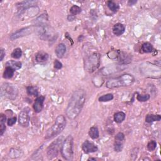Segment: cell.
Masks as SVG:
<instances>
[{
  "instance_id": "6da1fadb",
  "label": "cell",
  "mask_w": 161,
  "mask_h": 161,
  "mask_svg": "<svg viewBox=\"0 0 161 161\" xmlns=\"http://www.w3.org/2000/svg\"><path fill=\"white\" fill-rule=\"evenodd\" d=\"M86 93L83 89H77L74 91L70 99L65 113L69 119H75L79 115L86 101Z\"/></svg>"
},
{
  "instance_id": "7a4b0ae2",
  "label": "cell",
  "mask_w": 161,
  "mask_h": 161,
  "mask_svg": "<svg viewBox=\"0 0 161 161\" xmlns=\"http://www.w3.org/2000/svg\"><path fill=\"white\" fill-rule=\"evenodd\" d=\"M135 80V77L131 74H125L120 76L110 79L106 82V86L110 89L125 87L133 84Z\"/></svg>"
},
{
  "instance_id": "3957f363",
  "label": "cell",
  "mask_w": 161,
  "mask_h": 161,
  "mask_svg": "<svg viewBox=\"0 0 161 161\" xmlns=\"http://www.w3.org/2000/svg\"><path fill=\"white\" fill-rule=\"evenodd\" d=\"M66 126V120L63 115H59L56 119L53 125L49 129L45 134V139H51L60 134Z\"/></svg>"
},
{
  "instance_id": "277c9868",
  "label": "cell",
  "mask_w": 161,
  "mask_h": 161,
  "mask_svg": "<svg viewBox=\"0 0 161 161\" xmlns=\"http://www.w3.org/2000/svg\"><path fill=\"white\" fill-rule=\"evenodd\" d=\"M73 138L72 135H69L65 139L61 147L62 156L67 160H72L74 157L73 150Z\"/></svg>"
},
{
  "instance_id": "5b68a950",
  "label": "cell",
  "mask_w": 161,
  "mask_h": 161,
  "mask_svg": "<svg viewBox=\"0 0 161 161\" xmlns=\"http://www.w3.org/2000/svg\"><path fill=\"white\" fill-rule=\"evenodd\" d=\"M100 64V55L94 52L89 56L85 60V68L89 72H93L99 67Z\"/></svg>"
},
{
  "instance_id": "8992f818",
  "label": "cell",
  "mask_w": 161,
  "mask_h": 161,
  "mask_svg": "<svg viewBox=\"0 0 161 161\" xmlns=\"http://www.w3.org/2000/svg\"><path fill=\"white\" fill-rule=\"evenodd\" d=\"M1 96L13 100L17 97L18 89L16 86L11 83H4L1 87Z\"/></svg>"
},
{
  "instance_id": "52a82bcc",
  "label": "cell",
  "mask_w": 161,
  "mask_h": 161,
  "mask_svg": "<svg viewBox=\"0 0 161 161\" xmlns=\"http://www.w3.org/2000/svg\"><path fill=\"white\" fill-rule=\"evenodd\" d=\"M63 142V137H60L58 139H57L55 141H53L51 145L49 146L47 150V157L49 159H52L57 157L60 150L61 149Z\"/></svg>"
},
{
  "instance_id": "ba28073f",
  "label": "cell",
  "mask_w": 161,
  "mask_h": 161,
  "mask_svg": "<svg viewBox=\"0 0 161 161\" xmlns=\"http://www.w3.org/2000/svg\"><path fill=\"white\" fill-rule=\"evenodd\" d=\"M38 31L40 38L43 40L51 39L53 37L52 31L46 23L38 25Z\"/></svg>"
},
{
  "instance_id": "9c48e42d",
  "label": "cell",
  "mask_w": 161,
  "mask_h": 161,
  "mask_svg": "<svg viewBox=\"0 0 161 161\" xmlns=\"http://www.w3.org/2000/svg\"><path fill=\"white\" fill-rule=\"evenodd\" d=\"M33 31H34V27H27L25 28H23L22 29L15 32L13 34H11L10 38L11 40H14L19 38H22L23 37L30 35V34H32Z\"/></svg>"
},
{
  "instance_id": "30bf717a",
  "label": "cell",
  "mask_w": 161,
  "mask_h": 161,
  "mask_svg": "<svg viewBox=\"0 0 161 161\" xmlns=\"http://www.w3.org/2000/svg\"><path fill=\"white\" fill-rule=\"evenodd\" d=\"M19 124L23 127H27L30 123L29 111L27 108L23 110L19 114L18 117Z\"/></svg>"
},
{
  "instance_id": "8fae6325",
  "label": "cell",
  "mask_w": 161,
  "mask_h": 161,
  "mask_svg": "<svg viewBox=\"0 0 161 161\" xmlns=\"http://www.w3.org/2000/svg\"><path fill=\"white\" fill-rule=\"evenodd\" d=\"M37 4V1H25L20 2L17 4V8L18 11L20 13L26 10L27 9H29L32 7H35Z\"/></svg>"
},
{
  "instance_id": "7c38bea8",
  "label": "cell",
  "mask_w": 161,
  "mask_h": 161,
  "mask_svg": "<svg viewBox=\"0 0 161 161\" xmlns=\"http://www.w3.org/2000/svg\"><path fill=\"white\" fill-rule=\"evenodd\" d=\"M82 150L86 154H89V153H93V152H96L98 148L96 146L94 145L93 143L90 142L88 140H86V141L82 143Z\"/></svg>"
},
{
  "instance_id": "4fadbf2b",
  "label": "cell",
  "mask_w": 161,
  "mask_h": 161,
  "mask_svg": "<svg viewBox=\"0 0 161 161\" xmlns=\"http://www.w3.org/2000/svg\"><path fill=\"white\" fill-rule=\"evenodd\" d=\"M44 100L45 97L44 96H39L35 100L34 105V109L36 113H40L42 110Z\"/></svg>"
},
{
  "instance_id": "5bb4252c",
  "label": "cell",
  "mask_w": 161,
  "mask_h": 161,
  "mask_svg": "<svg viewBox=\"0 0 161 161\" xmlns=\"http://www.w3.org/2000/svg\"><path fill=\"white\" fill-rule=\"evenodd\" d=\"M125 27L122 23L115 24L113 28V32L114 35L117 36H120L125 32Z\"/></svg>"
},
{
  "instance_id": "9a60e30c",
  "label": "cell",
  "mask_w": 161,
  "mask_h": 161,
  "mask_svg": "<svg viewBox=\"0 0 161 161\" xmlns=\"http://www.w3.org/2000/svg\"><path fill=\"white\" fill-rule=\"evenodd\" d=\"M65 52H66V47L64 44H59L57 46L55 51L57 57H59V58H62V57L64 56Z\"/></svg>"
},
{
  "instance_id": "2e32d148",
  "label": "cell",
  "mask_w": 161,
  "mask_h": 161,
  "mask_svg": "<svg viewBox=\"0 0 161 161\" xmlns=\"http://www.w3.org/2000/svg\"><path fill=\"white\" fill-rule=\"evenodd\" d=\"M49 57L48 53L44 51L39 52L35 56L36 60L38 63H44V62L47 61L49 59Z\"/></svg>"
},
{
  "instance_id": "e0dca14e",
  "label": "cell",
  "mask_w": 161,
  "mask_h": 161,
  "mask_svg": "<svg viewBox=\"0 0 161 161\" xmlns=\"http://www.w3.org/2000/svg\"><path fill=\"white\" fill-rule=\"evenodd\" d=\"M6 67H10L13 68L14 70H18L22 67V64L19 61H15V60H9L6 63Z\"/></svg>"
},
{
  "instance_id": "ac0fdd59",
  "label": "cell",
  "mask_w": 161,
  "mask_h": 161,
  "mask_svg": "<svg viewBox=\"0 0 161 161\" xmlns=\"http://www.w3.org/2000/svg\"><path fill=\"white\" fill-rule=\"evenodd\" d=\"M6 120V117L4 114L1 113V117H0V135H3L4 132L6 130V125L5 122Z\"/></svg>"
},
{
  "instance_id": "d6986e66",
  "label": "cell",
  "mask_w": 161,
  "mask_h": 161,
  "mask_svg": "<svg viewBox=\"0 0 161 161\" xmlns=\"http://www.w3.org/2000/svg\"><path fill=\"white\" fill-rule=\"evenodd\" d=\"M15 70L10 67H6L3 73V77L5 79H11L13 76Z\"/></svg>"
},
{
  "instance_id": "ffe728a7",
  "label": "cell",
  "mask_w": 161,
  "mask_h": 161,
  "mask_svg": "<svg viewBox=\"0 0 161 161\" xmlns=\"http://www.w3.org/2000/svg\"><path fill=\"white\" fill-rule=\"evenodd\" d=\"M160 120L161 117L159 115H147L146 118V121L147 123L159 122Z\"/></svg>"
},
{
  "instance_id": "44dd1931",
  "label": "cell",
  "mask_w": 161,
  "mask_h": 161,
  "mask_svg": "<svg viewBox=\"0 0 161 161\" xmlns=\"http://www.w3.org/2000/svg\"><path fill=\"white\" fill-rule=\"evenodd\" d=\"M126 115L125 113L122 112V111H120V112H118L117 113H115L114 115V120L116 123H120L124 121V120L125 119Z\"/></svg>"
},
{
  "instance_id": "7402d4cb",
  "label": "cell",
  "mask_w": 161,
  "mask_h": 161,
  "mask_svg": "<svg viewBox=\"0 0 161 161\" xmlns=\"http://www.w3.org/2000/svg\"><path fill=\"white\" fill-rule=\"evenodd\" d=\"M89 137L93 139H96L99 137V130L96 127L91 128L89 131Z\"/></svg>"
},
{
  "instance_id": "603a6c76",
  "label": "cell",
  "mask_w": 161,
  "mask_h": 161,
  "mask_svg": "<svg viewBox=\"0 0 161 161\" xmlns=\"http://www.w3.org/2000/svg\"><path fill=\"white\" fill-rule=\"evenodd\" d=\"M22 155V151L17 148H11L10 150V157L12 158H18Z\"/></svg>"
},
{
  "instance_id": "cb8c5ba5",
  "label": "cell",
  "mask_w": 161,
  "mask_h": 161,
  "mask_svg": "<svg viewBox=\"0 0 161 161\" xmlns=\"http://www.w3.org/2000/svg\"><path fill=\"white\" fill-rule=\"evenodd\" d=\"M107 6L109 8V9L112 11L113 12H117L118 10H119V5H118L117 3H115L113 1H108L107 2Z\"/></svg>"
},
{
  "instance_id": "d4e9b609",
  "label": "cell",
  "mask_w": 161,
  "mask_h": 161,
  "mask_svg": "<svg viewBox=\"0 0 161 161\" xmlns=\"http://www.w3.org/2000/svg\"><path fill=\"white\" fill-rule=\"evenodd\" d=\"M142 50L146 53H150L153 51V46L148 42L144 43L142 46Z\"/></svg>"
},
{
  "instance_id": "484cf974",
  "label": "cell",
  "mask_w": 161,
  "mask_h": 161,
  "mask_svg": "<svg viewBox=\"0 0 161 161\" xmlns=\"http://www.w3.org/2000/svg\"><path fill=\"white\" fill-rule=\"evenodd\" d=\"M22 51L21 50V49L20 48L15 49L13 51V52L11 53V57L16 59H20V57H22Z\"/></svg>"
},
{
  "instance_id": "4316f807",
  "label": "cell",
  "mask_w": 161,
  "mask_h": 161,
  "mask_svg": "<svg viewBox=\"0 0 161 161\" xmlns=\"http://www.w3.org/2000/svg\"><path fill=\"white\" fill-rule=\"evenodd\" d=\"M113 99V95L112 94H106L99 98L98 100L101 102H106L112 100Z\"/></svg>"
},
{
  "instance_id": "83f0119b",
  "label": "cell",
  "mask_w": 161,
  "mask_h": 161,
  "mask_svg": "<svg viewBox=\"0 0 161 161\" xmlns=\"http://www.w3.org/2000/svg\"><path fill=\"white\" fill-rule=\"evenodd\" d=\"M27 91L29 95L37 96L39 94L38 90H37V89L35 87H34V86H28L27 88Z\"/></svg>"
},
{
  "instance_id": "f1b7e54d",
  "label": "cell",
  "mask_w": 161,
  "mask_h": 161,
  "mask_svg": "<svg viewBox=\"0 0 161 161\" xmlns=\"http://www.w3.org/2000/svg\"><path fill=\"white\" fill-rule=\"evenodd\" d=\"M81 8L76 5H73L71 8V9H70V13H71V15L73 16H75L77 14H79L81 13Z\"/></svg>"
},
{
  "instance_id": "f546056e",
  "label": "cell",
  "mask_w": 161,
  "mask_h": 161,
  "mask_svg": "<svg viewBox=\"0 0 161 161\" xmlns=\"http://www.w3.org/2000/svg\"><path fill=\"white\" fill-rule=\"evenodd\" d=\"M123 142H119V141H115V146H114V148L115 150L119 152H121L123 149Z\"/></svg>"
},
{
  "instance_id": "4dcf8cb0",
  "label": "cell",
  "mask_w": 161,
  "mask_h": 161,
  "mask_svg": "<svg viewBox=\"0 0 161 161\" xmlns=\"http://www.w3.org/2000/svg\"><path fill=\"white\" fill-rule=\"evenodd\" d=\"M137 100L139 101H142V102H144V101H147V100H148L150 99V95L149 94H144V95H141V94H139L137 97Z\"/></svg>"
},
{
  "instance_id": "1f68e13d",
  "label": "cell",
  "mask_w": 161,
  "mask_h": 161,
  "mask_svg": "<svg viewBox=\"0 0 161 161\" xmlns=\"http://www.w3.org/2000/svg\"><path fill=\"white\" fill-rule=\"evenodd\" d=\"M157 147V143L154 140H151L148 142L147 145V148L149 151H153Z\"/></svg>"
},
{
  "instance_id": "d6a6232c",
  "label": "cell",
  "mask_w": 161,
  "mask_h": 161,
  "mask_svg": "<svg viewBox=\"0 0 161 161\" xmlns=\"http://www.w3.org/2000/svg\"><path fill=\"white\" fill-rule=\"evenodd\" d=\"M125 139V135L122 132L117 134V135L115 136V141H119V142H123V140Z\"/></svg>"
},
{
  "instance_id": "836d02e7",
  "label": "cell",
  "mask_w": 161,
  "mask_h": 161,
  "mask_svg": "<svg viewBox=\"0 0 161 161\" xmlns=\"http://www.w3.org/2000/svg\"><path fill=\"white\" fill-rule=\"evenodd\" d=\"M16 117H13V118H9L8 120L7 121V123H8V126H13L15 123H16Z\"/></svg>"
},
{
  "instance_id": "e575fe53",
  "label": "cell",
  "mask_w": 161,
  "mask_h": 161,
  "mask_svg": "<svg viewBox=\"0 0 161 161\" xmlns=\"http://www.w3.org/2000/svg\"><path fill=\"white\" fill-rule=\"evenodd\" d=\"M54 67L57 69H60L62 67H63V64H62L58 60H56L54 61Z\"/></svg>"
},
{
  "instance_id": "d590c367",
  "label": "cell",
  "mask_w": 161,
  "mask_h": 161,
  "mask_svg": "<svg viewBox=\"0 0 161 161\" xmlns=\"http://www.w3.org/2000/svg\"><path fill=\"white\" fill-rule=\"evenodd\" d=\"M5 56V51L3 49H1L0 51V60L2 61Z\"/></svg>"
},
{
  "instance_id": "8d00e7d4",
  "label": "cell",
  "mask_w": 161,
  "mask_h": 161,
  "mask_svg": "<svg viewBox=\"0 0 161 161\" xmlns=\"http://www.w3.org/2000/svg\"><path fill=\"white\" fill-rule=\"evenodd\" d=\"M137 1H135V0H131V1H129L128 2V5H134L135 4L137 3Z\"/></svg>"
},
{
  "instance_id": "74e56055",
  "label": "cell",
  "mask_w": 161,
  "mask_h": 161,
  "mask_svg": "<svg viewBox=\"0 0 161 161\" xmlns=\"http://www.w3.org/2000/svg\"><path fill=\"white\" fill-rule=\"evenodd\" d=\"M74 18H75V16L72 15H69L68 16V18H67L69 21H72V20H74Z\"/></svg>"
},
{
  "instance_id": "f35d334b",
  "label": "cell",
  "mask_w": 161,
  "mask_h": 161,
  "mask_svg": "<svg viewBox=\"0 0 161 161\" xmlns=\"http://www.w3.org/2000/svg\"><path fill=\"white\" fill-rule=\"evenodd\" d=\"M89 160H96V159H93V158H91V159H89Z\"/></svg>"
}]
</instances>
